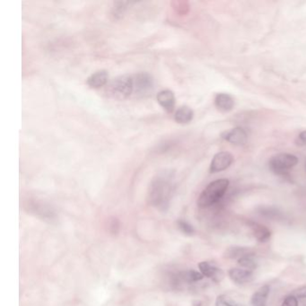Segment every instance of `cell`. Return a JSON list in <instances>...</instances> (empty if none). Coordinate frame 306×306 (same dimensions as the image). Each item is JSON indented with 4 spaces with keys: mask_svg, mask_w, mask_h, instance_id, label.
<instances>
[{
    "mask_svg": "<svg viewBox=\"0 0 306 306\" xmlns=\"http://www.w3.org/2000/svg\"><path fill=\"white\" fill-rule=\"evenodd\" d=\"M228 186L229 181L227 179H219L215 182H211L199 198V206L201 207H208L217 203L225 195Z\"/></svg>",
    "mask_w": 306,
    "mask_h": 306,
    "instance_id": "1",
    "label": "cell"
},
{
    "mask_svg": "<svg viewBox=\"0 0 306 306\" xmlns=\"http://www.w3.org/2000/svg\"><path fill=\"white\" fill-rule=\"evenodd\" d=\"M134 92L133 77L130 76H120L114 78L108 86V93L119 100L128 98Z\"/></svg>",
    "mask_w": 306,
    "mask_h": 306,
    "instance_id": "2",
    "label": "cell"
},
{
    "mask_svg": "<svg viewBox=\"0 0 306 306\" xmlns=\"http://www.w3.org/2000/svg\"><path fill=\"white\" fill-rule=\"evenodd\" d=\"M169 174H162L158 175L157 177L153 180L149 191L150 201L154 204H161L167 199L169 192L171 190Z\"/></svg>",
    "mask_w": 306,
    "mask_h": 306,
    "instance_id": "3",
    "label": "cell"
},
{
    "mask_svg": "<svg viewBox=\"0 0 306 306\" xmlns=\"http://www.w3.org/2000/svg\"><path fill=\"white\" fill-rule=\"evenodd\" d=\"M297 163L298 158L296 155L291 153H278L271 158L269 165L273 172L282 174L297 165Z\"/></svg>",
    "mask_w": 306,
    "mask_h": 306,
    "instance_id": "4",
    "label": "cell"
},
{
    "mask_svg": "<svg viewBox=\"0 0 306 306\" xmlns=\"http://www.w3.org/2000/svg\"><path fill=\"white\" fill-rule=\"evenodd\" d=\"M134 92L139 95H146L153 89L152 77L148 73H139L133 77Z\"/></svg>",
    "mask_w": 306,
    "mask_h": 306,
    "instance_id": "5",
    "label": "cell"
},
{
    "mask_svg": "<svg viewBox=\"0 0 306 306\" xmlns=\"http://www.w3.org/2000/svg\"><path fill=\"white\" fill-rule=\"evenodd\" d=\"M234 162V156L228 152H220L215 154L210 164L212 173L225 171Z\"/></svg>",
    "mask_w": 306,
    "mask_h": 306,
    "instance_id": "6",
    "label": "cell"
},
{
    "mask_svg": "<svg viewBox=\"0 0 306 306\" xmlns=\"http://www.w3.org/2000/svg\"><path fill=\"white\" fill-rule=\"evenodd\" d=\"M199 268L204 277L212 278L215 282H220L225 277V274L220 268H216L207 261L201 262L199 264Z\"/></svg>",
    "mask_w": 306,
    "mask_h": 306,
    "instance_id": "7",
    "label": "cell"
},
{
    "mask_svg": "<svg viewBox=\"0 0 306 306\" xmlns=\"http://www.w3.org/2000/svg\"><path fill=\"white\" fill-rule=\"evenodd\" d=\"M156 99L159 104L163 107L164 110L171 112L174 109L175 106V96L174 94L170 90H163L157 94Z\"/></svg>",
    "mask_w": 306,
    "mask_h": 306,
    "instance_id": "8",
    "label": "cell"
},
{
    "mask_svg": "<svg viewBox=\"0 0 306 306\" xmlns=\"http://www.w3.org/2000/svg\"><path fill=\"white\" fill-rule=\"evenodd\" d=\"M228 274L230 278L236 284L250 282L254 277L253 271L244 268H231Z\"/></svg>",
    "mask_w": 306,
    "mask_h": 306,
    "instance_id": "9",
    "label": "cell"
},
{
    "mask_svg": "<svg viewBox=\"0 0 306 306\" xmlns=\"http://www.w3.org/2000/svg\"><path fill=\"white\" fill-rule=\"evenodd\" d=\"M247 133L244 129L235 128L226 132L224 138L225 140L234 145H244L247 140Z\"/></svg>",
    "mask_w": 306,
    "mask_h": 306,
    "instance_id": "10",
    "label": "cell"
},
{
    "mask_svg": "<svg viewBox=\"0 0 306 306\" xmlns=\"http://www.w3.org/2000/svg\"><path fill=\"white\" fill-rule=\"evenodd\" d=\"M109 79V74L106 70H99L87 78V85L91 88H100L105 86Z\"/></svg>",
    "mask_w": 306,
    "mask_h": 306,
    "instance_id": "11",
    "label": "cell"
},
{
    "mask_svg": "<svg viewBox=\"0 0 306 306\" xmlns=\"http://www.w3.org/2000/svg\"><path fill=\"white\" fill-rule=\"evenodd\" d=\"M249 225L254 233L255 238L259 241L260 243H265L270 238L271 233L266 226L260 225L258 223H255V222H251L249 223Z\"/></svg>",
    "mask_w": 306,
    "mask_h": 306,
    "instance_id": "12",
    "label": "cell"
},
{
    "mask_svg": "<svg viewBox=\"0 0 306 306\" xmlns=\"http://www.w3.org/2000/svg\"><path fill=\"white\" fill-rule=\"evenodd\" d=\"M215 106L222 111H229L234 108L235 101L227 94H218L215 96Z\"/></svg>",
    "mask_w": 306,
    "mask_h": 306,
    "instance_id": "13",
    "label": "cell"
},
{
    "mask_svg": "<svg viewBox=\"0 0 306 306\" xmlns=\"http://www.w3.org/2000/svg\"><path fill=\"white\" fill-rule=\"evenodd\" d=\"M193 116H194L193 110L189 106H182L176 110L174 114V119L178 123L186 124L192 121Z\"/></svg>",
    "mask_w": 306,
    "mask_h": 306,
    "instance_id": "14",
    "label": "cell"
},
{
    "mask_svg": "<svg viewBox=\"0 0 306 306\" xmlns=\"http://www.w3.org/2000/svg\"><path fill=\"white\" fill-rule=\"evenodd\" d=\"M269 295V287L263 286L258 288L252 297V305L254 306H264Z\"/></svg>",
    "mask_w": 306,
    "mask_h": 306,
    "instance_id": "15",
    "label": "cell"
},
{
    "mask_svg": "<svg viewBox=\"0 0 306 306\" xmlns=\"http://www.w3.org/2000/svg\"><path fill=\"white\" fill-rule=\"evenodd\" d=\"M226 258H239L248 256V255H253V253L251 250L248 248H243V247H232L227 250L226 252Z\"/></svg>",
    "mask_w": 306,
    "mask_h": 306,
    "instance_id": "16",
    "label": "cell"
},
{
    "mask_svg": "<svg viewBox=\"0 0 306 306\" xmlns=\"http://www.w3.org/2000/svg\"><path fill=\"white\" fill-rule=\"evenodd\" d=\"M254 255H248V256H245L243 258H239L238 259V263H239L241 267L245 268V269H248V270H254L257 267V263L256 261L253 258Z\"/></svg>",
    "mask_w": 306,
    "mask_h": 306,
    "instance_id": "17",
    "label": "cell"
},
{
    "mask_svg": "<svg viewBox=\"0 0 306 306\" xmlns=\"http://www.w3.org/2000/svg\"><path fill=\"white\" fill-rule=\"evenodd\" d=\"M203 275L201 273L197 272L195 270H190L187 272L183 273L182 278L184 280H186L188 282H196L200 281L203 278Z\"/></svg>",
    "mask_w": 306,
    "mask_h": 306,
    "instance_id": "18",
    "label": "cell"
},
{
    "mask_svg": "<svg viewBox=\"0 0 306 306\" xmlns=\"http://www.w3.org/2000/svg\"><path fill=\"white\" fill-rule=\"evenodd\" d=\"M215 306H237L235 301L230 299L229 297L225 295L219 296L215 300Z\"/></svg>",
    "mask_w": 306,
    "mask_h": 306,
    "instance_id": "19",
    "label": "cell"
},
{
    "mask_svg": "<svg viewBox=\"0 0 306 306\" xmlns=\"http://www.w3.org/2000/svg\"><path fill=\"white\" fill-rule=\"evenodd\" d=\"M179 225H180V228L182 230V232H184L187 235H192L194 233V230L192 228V225H189L184 221L179 222Z\"/></svg>",
    "mask_w": 306,
    "mask_h": 306,
    "instance_id": "20",
    "label": "cell"
},
{
    "mask_svg": "<svg viewBox=\"0 0 306 306\" xmlns=\"http://www.w3.org/2000/svg\"><path fill=\"white\" fill-rule=\"evenodd\" d=\"M281 306H298L297 297H294V296L286 297V299L283 302Z\"/></svg>",
    "mask_w": 306,
    "mask_h": 306,
    "instance_id": "21",
    "label": "cell"
},
{
    "mask_svg": "<svg viewBox=\"0 0 306 306\" xmlns=\"http://www.w3.org/2000/svg\"><path fill=\"white\" fill-rule=\"evenodd\" d=\"M297 143L300 147H306V131H303L297 137Z\"/></svg>",
    "mask_w": 306,
    "mask_h": 306,
    "instance_id": "22",
    "label": "cell"
},
{
    "mask_svg": "<svg viewBox=\"0 0 306 306\" xmlns=\"http://www.w3.org/2000/svg\"><path fill=\"white\" fill-rule=\"evenodd\" d=\"M294 297L297 298H306V287H299L294 293Z\"/></svg>",
    "mask_w": 306,
    "mask_h": 306,
    "instance_id": "23",
    "label": "cell"
}]
</instances>
